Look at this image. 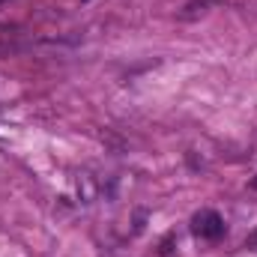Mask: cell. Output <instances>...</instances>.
Returning <instances> with one entry per match:
<instances>
[{"instance_id":"6da1fadb","label":"cell","mask_w":257,"mask_h":257,"mask_svg":"<svg viewBox=\"0 0 257 257\" xmlns=\"http://www.w3.org/2000/svg\"><path fill=\"white\" fill-rule=\"evenodd\" d=\"M192 230L200 239H221L224 236V218L215 209H200L192 218Z\"/></svg>"},{"instance_id":"7a4b0ae2","label":"cell","mask_w":257,"mask_h":257,"mask_svg":"<svg viewBox=\"0 0 257 257\" xmlns=\"http://www.w3.org/2000/svg\"><path fill=\"white\" fill-rule=\"evenodd\" d=\"M218 3H221V0H194V3H189L180 15H183L186 21H192V18H197V15H203L209 6H218Z\"/></svg>"},{"instance_id":"3957f363","label":"cell","mask_w":257,"mask_h":257,"mask_svg":"<svg viewBox=\"0 0 257 257\" xmlns=\"http://www.w3.org/2000/svg\"><path fill=\"white\" fill-rule=\"evenodd\" d=\"M248 242H251V245H257V230L251 233V236H248Z\"/></svg>"},{"instance_id":"277c9868","label":"cell","mask_w":257,"mask_h":257,"mask_svg":"<svg viewBox=\"0 0 257 257\" xmlns=\"http://www.w3.org/2000/svg\"><path fill=\"white\" fill-rule=\"evenodd\" d=\"M251 189H254V192H257V177H254V180H251Z\"/></svg>"}]
</instances>
